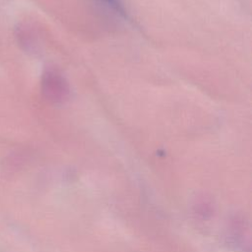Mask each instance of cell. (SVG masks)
I'll list each match as a JSON object with an SVG mask.
<instances>
[{
    "label": "cell",
    "instance_id": "obj_1",
    "mask_svg": "<svg viewBox=\"0 0 252 252\" xmlns=\"http://www.w3.org/2000/svg\"><path fill=\"white\" fill-rule=\"evenodd\" d=\"M105 1L106 3H108V5H111L113 8L117 9L118 11L121 10V7H120V3L117 1V0H103Z\"/></svg>",
    "mask_w": 252,
    "mask_h": 252
}]
</instances>
